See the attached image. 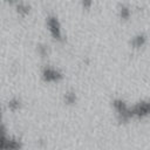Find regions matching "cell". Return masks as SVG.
I'll return each instance as SVG.
<instances>
[{"instance_id":"obj_10","label":"cell","mask_w":150,"mask_h":150,"mask_svg":"<svg viewBox=\"0 0 150 150\" xmlns=\"http://www.w3.org/2000/svg\"><path fill=\"white\" fill-rule=\"evenodd\" d=\"M21 103H20V100L18 98H12L9 102H8V108L12 110V111H16L19 108H20Z\"/></svg>"},{"instance_id":"obj_1","label":"cell","mask_w":150,"mask_h":150,"mask_svg":"<svg viewBox=\"0 0 150 150\" xmlns=\"http://www.w3.org/2000/svg\"><path fill=\"white\" fill-rule=\"evenodd\" d=\"M148 116H150V101L138 102L130 108L131 118H144Z\"/></svg>"},{"instance_id":"obj_4","label":"cell","mask_w":150,"mask_h":150,"mask_svg":"<svg viewBox=\"0 0 150 150\" xmlns=\"http://www.w3.org/2000/svg\"><path fill=\"white\" fill-rule=\"evenodd\" d=\"M41 76H42V80L47 83H54V82H59L62 80L63 75L62 73L56 69V68H53V67H45L42 69V73H41Z\"/></svg>"},{"instance_id":"obj_3","label":"cell","mask_w":150,"mask_h":150,"mask_svg":"<svg viewBox=\"0 0 150 150\" xmlns=\"http://www.w3.org/2000/svg\"><path fill=\"white\" fill-rule=\"evenodd\" d=\"M47 27H48V30L54 40L62 41V39H63L62 38V28H61V23L56 16H48Z\"/></svg>"},{"instance_id":"obj_12","label":"cell","mask_w":150,"mask_h":150,"mask_svg":"<svg viewBox=\"0 0 150 150\" xmlns=\"http://www.w3.org/2000/svg\"><path fill=\"white\" fill-rule=\"evenodd\" d=\"M39 52H40V54H41L42 56H45V55L47 54V48H46L45 46H40V47H39Z\"/></svg>"},{"instance_id":"obj_8","label":"cell","mask_w":150,"mask_h":150,"mask_svg":"<svg viewBox=\"0 0 150 150\" xmlns=\"http://www.w3.org/2000/svg\"><path fill=\"white\" fill-rule=\"evenodd\" d=\"M16 11H18V13H19L21 16H26V15L29 13V6L26 5L25 2H20V4L16 6Z\"/></svg>"},{"instance_id":"obj_2","label":"cell","mask_w":150,"mask_h":150,"mask_svg":"<svg viewBox=\"0 0 150 150\" xmlns=\"http://www.w3.org/2000/svg\"><path fill=\"white\" fill-rule=\"evenodd\" d=\"M112 105H114V109H115L121 122H128L131 118L130 117V107H128L124 101L118 100V98L114 100Z\"/></svg>"},{"instance_id":"obj_6","label":"cell","mask_w":150,"mask_h":150,"mask_svg":"<svg viewBox=\"0 0 150 150\" xmlns=\"http://www.w3.org/2000/svg\"><path fill=\"white\" fill-rule=\"evenodd\" d=\"M145 42H146V36L144 34H138V35L132 38L131 46L135 47V48H141V47H143L145 45Z\"/></svg>"},{"instance_id":"obj_9","label":"cell","mask_w":150,"mask_h":150,"mask_svg":"<svg viewBox=\"0 0 150 150\" xmlns=\"http://www.w3.org/2000/svg\"><path fill=\"white\" fill-rule=\"evenodd\" d=\"M64 102L67 104H74L76 102V94L74 91H67L64 94Z\"/></svg>"},{"instance_id":"obj_5","label":"cell","mask_w":150,"mask_h":150,"mask_svg":"<svg viewBox=\"0 0 150 150\" xmlns=\"http://www.w3.org/2000/svg\"><path fill=\"white\" fill-rule=\"evenodd\" d=\"M21 146L20 142L13 137H8L2 130V137H1V148L2 149H19Z\"/></svg>"},{"instance_id":"obj_7","label":"cell","mask_w":150,"mask_h":150,"mask_svg":"<svg viewBox=\"0 0 150 150\" xmlns=\"http://www.w3.org/2000/svg\"><path fill=\"white\" fill-rule=\"evenodd\" d=\"M120 18L122 19V20H128L129 18H130V14H131V11H130V8L128 7V6H125V5H122L121 7H120Z\"/></svg>"},{"instance_id":"obj_11","label":"cell","mask_w":150,"mask_h":150,"mask_svg":"<svg viewBox=\"0 0 150 150\" xmlns=\"http://www.w3.org/2000/svg\"><path fill=\"white\" fill-rule=\"evenodd\" d=\"M81 4L84 9H90L93 6V0H81Z\"/></svg>"}]
</instances>
